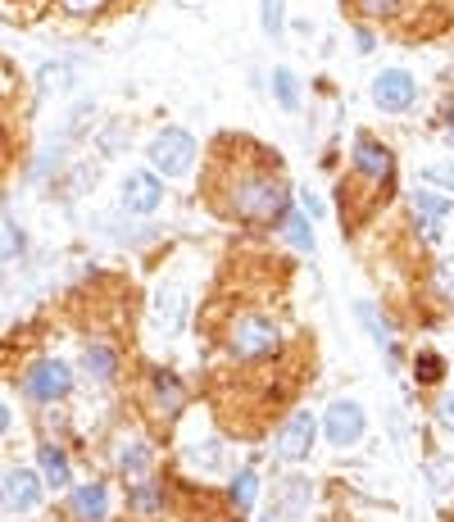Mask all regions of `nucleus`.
I'll list each match as a JSON object with an SVG mask.
<instances>
[{
    "label": "nucleus",
    "mask_w": 454,
    "mask_h": 522,
    "mask_svg": "<svg viewBox=\"0 0 454 522\" xmlns=\"http://www.w3.org/2000/svg\"><path fill=\"white\" fill-rule=\"evenodd\" d=\"M300 209H305V214H309V218H318V214H323V205H318V200H314V196H305V205H300Z\"/></svg>",
    "instance_id": "obj_33"
},
{
    "label": "nucleus",
    "mask_w": 454,
    "mask_h": 522,
    "mask_svg": "<svg viewBox=\"0 0 454 522\" xmlns=\"http://www.w3.org/2000/svg\"><path fill=\"white\" fill-rule=\"evenodd\" d=\"M282 223H287V241H291V246L305 250V255H314V227H309L305 209H287V214H282Z\"/></svg>",
    "instance_id": "obj_15"
},
{
    "label": "nucleus",
    "mask_w": 454,
    "mask_h": 522,
    "mask_svg": "<svg viewBox=\"0 0 454 522\" xmlns=\"http://www.w3.org/2000/svg\"><path fill=\"white\" fill-rule=\"evenodd\" d=\"M227 350L237 359H268L282 350V332H277V323L264 314H241L237 323H232V332H227Z\"/></svg>",
    "instance_id": "obj_2"
},
{
    "label": "nucleus",
    "mask_w": 454,
    "mask_h": 522,
    "mask_svg": "<svg viewBox=\"0 0 454 522\" xmlns=\"http://www.w3.org/2000/svg\"><path fill=\"white\" fill-rule=\"evenodd\" d=\"M23 391H28V400H37V404L64 400V395L73 391L69 364H60V359H37V364L23 373Z\"/></svg>",
    "instance_id": "obj_4"
},
{
    "label": "nucleus",
    "mask_w": 454,
    "mask_h": 522,
    "mask_svg": "<svg viewBox=\"0 0 454 522\" xmlns=\"http://www.w3.org/2000/svg\"><path fill=\"white\" fill-rule=\"evenodd\" d=\"M155 400L164 414H178L182 404H187V391H182V382L173 373H155Z\"/></svg>",
    "instance_id": "obj_16"
},
{
    "label": "nucleus",
    "mask_w": 454,
    "mask_h": 522,
    "mask_svg": "<svg viewBox=\"0 0 454 522\" xmlns=\"http://www.w3.org/2000/svg\"><path fill=\"white\" fill-rule=\"evenodd\" d=\"M259 23H264V37H282L287 32V0H259Z\"/></svg>",
    "instance_id": "obj_19"
},
{
    "label": "nucleus",
    "mask_w": 454,
    "mask_h": 522,
    "mask_svg": "<svg viewBox=\"0 0 454 522\" xmlns=\"http://www.w3.org/2000/svg\"><path fill=\"white\" fill-rule=\"evenodd\" d=\"M355 314H359V323L368 327V336H373L377 345H386V350H391V323H386V318L377 314V309L368 305V300H359V305H355Z\"/></svg>",
    "instance_id": "obj_20"
},
{
    "label": "nucleus",
    "mask_w": 454,
    "mask_h": 522,
    "mask_svg": "<svg viewBox=\"0 0 454 522\" xmlns=\"http://www.w3.org/2000/svg\"><path fill=\"white\" fill-rule=\"evenodd\" d=\"M37 459H41V482L50 486V491H64V486L73 482V468H69V454L60 450V445H41L37 450Z\"/></svg>",
    "instance_id": "obj_12"
},
{
    "label": "nucleus",
    "mask_w": 454,
    "mask_h": 522,
    "mask_svg": "<svg viewBox=\"0 0 454 522\" xmlns=\"http://www.w3.org/2000/svg\"><path fill=\"white\" fill-rule=\"evenodd\" d=\"M432 477H436V491H450V486H445V482H450V477H454V459L436 463V468H432Z\"/></svg>",
    "instance_id": "obj_31"
},
{
    "label": "nucleus",
    "mask_w": 454,
    "mask_h": 522,
    "mask_svg": "<svg viewBox=\"0 0 454 522\" xmlns=\"http://www.w3.org/2000/svg\"><path fill=\"white\" fill-rule=\"evenodd\" d=\"M41 495H46V482L37 473H28V468H10L0 477V504L10 513H32L41 504Z\"/></svg>",
    "instance_id": "obj_9"
},
{
    "label": "nucleus",
    "mask_w": 454,
    "mask_h": 522,
    "mask_svg": "<svg viewBox=\"0 0 454 522\" xmlns=\"http://www.w3.org/2000/svg\"><path fill=\"white\" fill-rule=\"evenodd\" d=\"M273 96H277V105L287 109V114H296L300 109V82H296V73L282 64V69H273Z\"/></svg>",
    "instance_id": "obj_18"
},
{
    "label": "nucleus",
    "mask_w": 454,
    "mask_h": 522,
    "mask_svg": "<svg viewBox=\"0 0 454 522\" xmlns=\"http://www.w3.org/2000/svg\"><path fill=\"white\" fill-rule=\"evenodd\" d=\"M64 14H78V19H87V14H100L109 5V0H60Z\"/></svg>",
    "instance_id": "obj_27"
},
{
    "label": "nucleus",
    "mask_w": 454,
    "mask_h": 522,
    "mask_svg": "<svg viewBox=\"0 0 454 522\" xmlns=\"http://www.w3.org/2000/svg\"><path fill=\"white\" fill-rule=\"evenodd\" d=\"M82 368L91 373V382H114V377H119V350L91 341L87 350H82Z\"/></svg>",
    "instance_id": "obj_13"
},
{
    "label": "nucleus",
    "mask_w": 454,
    "mask_h": 522,
    "mask_svg": "<svg viewBox=\"0 0 454 522\" xmlns=\"http://www.w3.org/2000/svg\"><path fill=\"white\" fill-rule=\"evenodd\" d=\"M314 432H318V418L309 414V409H296V414L282 423V432H277L273 454L282 463H300L309 450H314Z\"/></svg>",
    "instance_id": "obj_7"
},
{
    "label": "nucleus",
    "mask_w": 454,
    "mask_h": 522,
    "mask_svg": "<svg viewBox=\"0 0 454 522\" xmlns=\"http://www.w3.org/2000/svg\"><path fill=\"white\" fill-rule=\"evenodd\" d=\"M73 513H78L82 522H105L109 518V486L100 482H87L73 491Z\"/></svg>",
    "instance_id": "obj_11"
},
{
    "label": "nucleus",
    "mask_w": 454,
    "mask_h": 522,
    "mask_svg": "<svg viewBox=\"0 0 454 522\" xmlns=\"http://www.w3.org/2000/svg\"><path fill=\"white\" fill-rule=\"evenodd\" d=\"M436 414H441V423L454 432V391H445L441 400H436Z\"/></svg>",
    "instance_id": "obj_30"
},
{
    "label": "nucleus",
    "mask_w": 454,
    "mask_h": 522,
    "mask_svg": "<svg viewBox=\"0 0 454 522\" xmlns=\"http://www.w3.org/2000/svg\"><path fill=\"white\" fill-rule=\"evenodd\" d=\"M196 137L191 132H182V128H164L155 141H150V150H146V159H150V168L155 173H164V178H187L191 173V164H196Z\"/></svg>",
    "instance_id": "obj_3"
},
{
    "label": "nucleus",
    "mask_w": 454,
    "mask_h": 522,
    "mask_svg": "<svg viewBox=\"0 0 454 522\" xmlns=\"http://www.w3.org/2000/svg\"><path fill=\"white\" fill-rule=\"evenodd\" d=\"M259 500V473L255 468H241L237 477H232V504H237V513H250Z\"/></svg>",
    "instance_id": "obj_17"
},
{
    "label": "nucleus",
    "mask_w": 454,
    "mask_h": 522,
    "mask_svg": "<svg viewBox=\"0 0 454 522\" xmlns=\"http://www.w3.org/2000/svg\"><path fill=\"white\" fill-rule=\"evenodd\" d=\"M10 432V409H5V404H0V436Z\"/></svg>",
    "instance_id": "obj_34"
},
{
    "label": "nucleus",
    "mask_w": 454,
    "mask_h": 522,
    "mask_svg": "<svg viewBox=\"0 0 454 522\" xmlns=\"http://www.w3.org/2000/svg\"><path fill=\"white\" fill-rule=\"evenodd\" d=\"M414 214L423 218L427 241H436V237H441V232H436V223H441V218L450 214V200L436 196V191H418V196H414Z\"/></svg>",
    "instance_id": "obj_14"
},
{
    "label": "nucleus",
    "mask_w": 454,
    "mask_h": 522,
    "mask_svg": "<svg viewBox=\"0 0 454 522\" xmlns=\"http://www.w3.org/2000/svg\"><path fill=\"white\" fill-rule=\"evenodd\" d=\"M450 141H454V132H450Z\"/></svg>",
    "instance_id": "obj_36"
},
{
    "label": "nucleus",
    "mask_w": 454,
    "mask_h": 522,
    "mask_svg": "<svg viewBox=\"0 0 454 522\" xmlns=\"http://www.w3.org/2000/svg\"><path fill=\"white\" fill-rule=\"evenodd\" d=\"M123 146H128V128H109L105 137H100V150H105V155H119Z\"/></svg>",
    "instance_id": "obj_29"
},
{
    "label": "nucleus",
    "mask_w": 454,
    "mask_h": 522,
    "mask_svg": "<svg viewBox=\"0 0 454 522\" xmlns=\"http://www.w3.org/2000/svg\"><path fill=\"white\" fill-rule=\"evenodd\" d=\"M128 509H132V513H159V509H164V486L141 482L137 491L128 495Z\"/></svg>",
    "instance_id": "obj_21"
},
{
    "label": "nucleus",
    "mask_w": 454,
    "mask_h": 522,
    "mask_svg": "<svg viewBox=\"0 0 454 522\" xmlns=\"http://www.w3.org/2000/svg\"><path fill=\"white\" fill-rule=\"evenodd\" d=\"M119 468L128 477H137V473H146L150 468V450L141 441H132V445H123V454H119Z\"/></svg>",
    "instance_id": "obj_24"
},
{
    "label": "nucleus",
    "mask_w": 454,
    "mask_h": 522,
    "mask_svg": "<svg viewBox=\"0 0 454 522\" xmlns=\"http://www.w3.org/2000/svg\"><path fill=\"white\" fill-rule=\"evenodd\" d=\"M414 100H418V82L409 69H382L373 78V105L382 114H405Z\"/></svg>",
    "instance_id": "obj_5"
},
{
    "label": "nucleus",
    "mask_w": 454,
    "mask_h": 522,
    "mask_svg": "<svg viewBox=\"0 0 454 522\" xmlns=\"http://www.w3.org/2000/svg\"><path fill=\"white\" fill-rule=\"evenodd\" d=\"M414 377L423 386H436L445 377V359L441 355H432V350H423V355H414Z\"/></svg>",
    "instance_id": "obj_23"
},
{
    "label": "nucleus",
    "mask_w": 454,
    "mask_h": 522,
    "mask_svg": "<svg viewBox=\"0 0 454 522\" xmlns=\"http://www.w3.org/2000/svg\"><path fill=\"white\" fill-rule=\"evenodd\" d=\"M223 209L237 218V223L273 227V223H282V214L291 209V191L273 168H246V173H232Z\"/></svg>",
    "instance_id": "obj_1"
},
{
    "label": "nucleus",
    "mask_w": 454,
    "mask_h": 522,
    "mask_svg": "<svg viewBox=\"0 0 454 522\" xmlns=\"http://www.w3.org/2000/svg\"><path fill=\"white\" fill-rule=\"evenodd\" d=\"M391 168H395V159H391V150H386L382 141H373V137L355 141V178L386 182V178H391Z\"/></svg>",
    "instance_id": "obj_10"
},
{
    "label": "nucleus",
    "mask_w": 454,
    "mask_h": 522,
    "mask_svg": "<svg viewBox=\"0 0 454 522\" xmlns=\"http://www.w3.org/2000/svg\"><path fill=\"white\" fill-rule=\"evenodd\" d=\"M423 182H432V187H445L454 196V159H436V164L423 168Z\"/></svg>",
    "instance_id": "obj_25"
},
{
    "label": "nucleus",
    "mask_w": 454,
    "mask_h": 522,
    "mask_svg": "<svg viewBox=\"0 0 454 522\" xmlns=\"http://www.w3.org/2000/svg\"><path fill=\"white\" fill-rule=\"evenodd\" d=\"M445 119H450V123H454V100H450V109H445Z\"/></svg>",
    "instance_id": "obj_35"
},
{
    "label": "nucleus",
    "mask_w": 454,
    "mask_h": 522,
    "mask_svg": "<svg viewBox=\"0 0 454 522\" xmlns=\"http://www.w3.org/2000/svg\"><path fill=\"white\" fill-rule=\"evenodd\" d=\"M123 214H155L159 205H164V182H159V173H146V168H132L128 178H123V196H119Z\"/></svg>",
    "instance_id": "obj_8"
},
{
    "label": "nucleus",
    "mask_w": 454,
    "mask_h": 522,
    "mask_svg": "<svg viewBox=\"0 0 454 522\" xmlns=\"http://www.w3.org/2000/svg\"><path fill=\"white\" fill-rule=\"evenodd\" d=\"M323 427H327V441L332 445H355V441H364V427H368V418H364V404L359 400H332L327 404V414H323Z\"/></svg>",
    "instance_id": "obj_6"
},
{
    "label": "nucleus",
    "mask_w": 454,
    "mask_h": 522,
    "mask_svg": "<svg viewBox=\"0 0 454 522\" xmlns=\"http://www.w3.org/2000/svg\"><path fill=\"white\" fill-rule=\"evenodd\" d=\"M69 82H73V69H69V64H41V73H37V96L64 91Z\"/></svg>",
    "instance_id": "obj_22"
},
{
    "label": "nucleus",
    "mask_w": 454,
    "mask_h": 522,
    "mask_svg": "<svg viewBox=\"0 0 454 522\" xmlns=\"http://www.w3.org/2000/svg\"><path fill=\"white\" fill-rule=\"evenodd\" d=\"M355 46H359V55H368V50L377 46V41H373V32H368V28H359V32H355Z\"/></svg>",
    "instance_id": "obj_32"
},
{
    "label": "nucleus",
    "mask_w": 454,
    "mask_h": 522,
    "mask_svg": "<svg viewBox=\"0 0 454 522\" xmlns=\"http://www.w3.org/2000/svg\"><path fill=\"white\" fill-rule=\"evenodd\" d=\"M436 291H441L445 300H454V259L436 264Z\"/></svg>",
    "instance_id": "obj_28"
},
{
    "label": "nucleus",
    "mask_w": 454,
    "mask_h": 522,
    "mask_svg": "<svg viewBox=\"0 0 454 522\" xmlns=\"http://www.w3.org/2000/svg\"><path fill=\"white\" fill-rule=\"evenodd\" d=\"M400 5H405V0H355V10L364 14V19H395Z\"/></svg>",
    "instance_id": "obj_26"
}]
</instances>
